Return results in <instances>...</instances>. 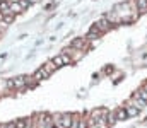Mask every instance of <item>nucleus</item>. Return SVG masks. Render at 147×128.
<instances>
[{
	"label": "nucleus",
	"instance_id": "2",
	"mask_svg": "<svg viewBox=\"0 0 147 128\" xmlns=\"http://www.w3.org/2000/svg\"><path fill=\"white\" fill-rule=\"evenodd\" d=\"M72 118L74 115H67V113H60L53 116V123L57 128H70L72 125Z\"/></svg>",
	"mask_w": 147,
	"mask_h": 128
},
{
	"label": "nucleus",
	"instance_id": "1",
	"mask_svg": "<svg viewBox=\"0 0 147 128\" xmlns=\"http://www.w3.org/2000/svg\"><path fill=\"white\" fill-rule=\"evenodd\" d=\"M33 128H53L55 123H53V116L46 115V113H38L33 118Z\"/></svg>",
	"mask_w": 147,
	"mask_h": 128
},
{
	"label": "nucleus",
	"instance_id": "13",
	"mask_svg": "<svg viewBox=\"0 0 147 128\" xmlns=\"http://www.w3.org/2000/svg\"><path fill=\"white\" fill-rule=\"evenodd\" d=\"M137 10L139 12H146L147 10V0H137Z\"/></svg>",
	"mask_w": 147,
	"mask_h": 128
},
{
	"label": "nucleus",
	"instance_id": "9",
	"mask_svg": "<svg viewBox=\"0 0 147 128\" xmlns=\"http://www.w3.org/2000/svg\"><path fill=\"white\" fill-rule=\"evenodd\" d=\"M9 10H10L12 14H17V12H22L24 9L21 7V3H19V2H14V3H10V7H9Z\"/></svg>",
	"mask_w": 147,
	"mask_h": 128
},
{
	"label": "nucleus",
	"instance_id": "8",
	"mask_svg": "<svg viewBox=\"0 0 147 128\" xmlns=\"http://www.w3.org/2000/svg\"><path fill=\"white\" fill-rule=\"evenodd\" d=\"M50 77V74L45 70V67H41V68H38L36 70V74H34V79L36 80H41V79H48Z\"/></svg>",
	"mask_w": 147,
	"mask_h": 128
},
{
	"label": "nucleus",
	"instance_id": "7",
	"mask_svg": "<svg viewBox=\"0 0 147 128\" xmlns=\"http://www.w3.org/2000/svg\"><path fill=\"white\" fill-rule=\"evenodd\" d=\"M94 26H96L101 33H106V31L110 29V21H108V19H101V21H98Z\"/></svg>",
	"mask_w": 147,
	"mask_h": 128
},
{
	"label": "nucleus",
	"instance_id": "16",
	"mask_svg": "<svg viewBox=\"0 0 147 128\" xmlns=\"http://www.w3.org/2000/svg\"><path fill=\"white\" fill-rule=\"evenodd\" d=\"M9 7H10V3H7V2H3V0H0V12H2V14L10 12V10H9Z\"/></svg>",
	"mask_w": 147,
	"mask_h": 128
},
{
	"label": "nucleus",
	"instance_id": "21",
	"mask_svg": "<svg viewBox=\"0 0 147 128\" xmlns=\"http://www.w3.org/2000/svg\"><path fill=\"white\" fill-rule=\"evenodd\" d=\"M0 128H5V125H0Z\"/></svg>",
	"mask_w": 147,
	"mask_h": 128
},
{
	"label": "nucleus",
	"instance_id": "6",
	"mask_svg": "<svg viewBox=\"0 0 147 128\" xmlns=\"http://www.w3.org/2000/svg\"><path fill=\"white\" fill-rule=\"evenodd\" d=\"M86 43H87V38H77V40H74V41L70 43V48H75V50H84Z\"/></svg>",
	"mask_w": 147,
	"mask_h": 128
},
{
	"label": "nucleus",
	"instance_id": "14",
	"mask_svg": "<svg viewBox=\"0 0 147 128\" xmlns=\"http://www.w3.org/2000/svg\"><path fill=\"white\" fill-rule=\"evenodd\" d=\"M29 125V120L28 118H22V120H16V127L17 128H26Z\"/></svg>",
	"mask_w": 147,
	"mask_h": 128
},
{
	"label": "nucleus",
	"instance_id": "18",
	"mask_svg": "<svg viewBox=\"0 0 147 128\" xmlns=\"http://www.w3.org/2000/svg\"><path fill=\"white\" fill-rule=\"evenodd\" d=\"M19 3H21V7H22V9H26L31 2H29V0H19Z\"/></svg>",
	"mask_w": 147,
	"mask_h": 128
},
{
	"label": "nucleus",
	"instance_id": "19",
	"mask_svg": "<svg viewBox=\"0 0 147 128\" xmlns=\"http://www.w3.org/2000/svg\"><path fill=\"white\" fill-rule=\"evenodd\" d=\"M5 128H17V127H16V121H10V123H7V125H5Z\"/></svg>",
	"mask_w": 147,
	"mask_h": 128
},
{
	"label": "nucleus",
	"instance_id": "11",
	"mask_svg": "<svg viewBox=\"0 0 147 128\" xmlns=\"http://www.w3.org/2000/svg\"><path fill=\"white\" fill-rule=\"evenodd\" d=\"M125 109H127V115H128V116H135V115H139V108H137V106L128 104V106H125Z\"/></svg>",
	"mask_w": 147,
	"mask_h": 128
},
{
	"label": "nucleus",
	"instance_id": "5",
	"mask_svg": "<svg viewBox=\"0 0 147 128\" xmlns=\"http://www.w3.org/2000/svg\"><path fill=\"white\" fill-rule=\"evenodd\" d=\"M51 62L57 65V68H58V67H63V65L70 63V55H67V53H63V55H58V56H55Z\"/></svg>",
	"mask_w": 147,
	"mask_h": 128
},
{
	"label": "nucleus",
	"instance_id": "20",
	"mask_svg": "<svg viewBox=\"0 0 147 128\" xmlns=\"http://www.w3.org/2000/svg\"><path fill=\"white\" fill-rule=\"evenodd\" d=\"M91 128H101V127L99 125H94V127H91Z\"/></svg>",
	"mask_w": 147,
	"mask_h": 128
},
{
	"label": "nucleus",
	"instance_id": "3",
	"mask_svg": "<svg viewBox=\"0 0 147 128\" xmlns=\"http://www.w3.org/2000/svg\"><path fill=\"white\" fill-rule=\"evenodd\" d=\"M28 85V77H24V75H21V77H16V79H9L7 80V89L9 90H17V89H22V87H26Z\"/></svg>",
	"mask_w": 147,
	"mask_h": 128
},
{
	"label": "nucleus",
	"instance_id": "12",
	"mask_svg": "<svg viewBox=\"0 0 147 128\" xmlns=\"http://www.w3.org/2000/svg\"><path fill=\"white\" fill-rule=\"evenodd\" d=\"M115 116H116V120H127V118H128V115H127V109H125V108H120V109L116 111V115H115Z\"/></svg>",
	"mask_w": 147,
	"mask_h": 128
},
{
	"label": "nucleus",
	"instance_id": "17",
	"mask_svg": "<svg viewBox=\"0 0 147 128\" xmlns=\"http://www.w3.org/2000/svg\"><path fill=\"white\" fill-rule=\"evenodd\" d=\"M14 17H16V14L7 12V14H3V22H5V24H9V22H12V21H14Z\"/></svg>",
	"mask_w": 147,
	"mask_h": 128
},
{
	"label": "nucleus",
	"instance_id": "15",
	"mask_svg": "<svg viewBox=\"0 0 147 128\" xmlns=\"http://www.w3.org/2000/svg\"><path fill=\"white\" fill-rule=\"evenodd\" d=\"M80 116L79 115H74V118H72V125H70V128H80Z\"/></svg>",
	"mask_w": 147,
	"mask_h": 128
},
{
	"label": "nucleus",
	"instance_id": "10",
	"mask_svg": "<svg viewBox=\"0 0 147 128\" xmlns=\"http://www.w3.org/2000/svg\"><path fill=\"white\" fill-rule=\"evenodd\" d=\"M43 67H45V70H46V72L50 74V75H51V74H53V72L57 70V65H55V63H53L51 60H50V62H46V63H45Z\"/></svg>",
	"mask_w": 147,
	"mask_h": 128
},
{
	"label": "nucleus",
	"instance_id": "4",
	"mask_svg": "<svg viewBox=\"0 0 147 128\" xmlns=\"http://www.w3.org/2000/svg\"><path fill=\"white\" fill-rule=\"evenodd\" d=\"M134 99L137 101V108H144L147 106V90L146 89H140L134 94Z\"/></svg>",
	"mask_w": 147,
	"mask_h": 128
}]
</instances>
